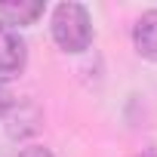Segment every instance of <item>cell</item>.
I'll return each instance as SVG.
<instances>
[{
    "instance_id": "6da1fadb",
    "label": "cell",
    "mask_w": 157,
    "mask_h": 157,
    "mask_svg": "<svg viewBox=\"0 0 157 157\" xmlns=\"http://www.w3.org/2000/svg\"><path fill=\"white\" fill-rule=\"evenodd\" d=\"M52 40L65 52H83L93 43V22L86 6L80 3H59L52 10Z\"/></svg>"
},
{
    "instance_id": "7a4b0ae2",
    "label": "cell",
    "mask_w": 157,
    "mask_h": 157,
    "mask_svg": "<svg viewBox=\"0 0 157 157\" xmlns=\"http://www.w3.org/2000/svg\"><path fill=\"white\" fill-rule=\"evenodd\" d=\"M25 59H28V49H25L22 34L16 28H10L6 22H0V80L16 77L25 68Z\"/></svg>"
},
{
    "instance_id": "3957f363",
    "label": "cell",
    "mask_w": 157,
    "mask_h": 157,
    "mask_svg": "<svg viewBox=\"0 0 157 157\" xmlns=\"http://www.w3.org/2000/svg\"><path fill=\"white\" fill-rule=\"evenodd\" d=\"M132 46L142 59L157 62V10H148L132 25Z\"/></svg>"
},
{
    "instance_id": "277c9868",
    "label": "cell",
    "mask_w": 157,
    "mask_h": 157,
    "mask_svg": "<svg viewBox=\"0 0 157 157\" xmlns=\"http://www.w3.org/2000/svg\"><path fill=\"white\" fill-rule=\"evenodd\" d=\"M43 16V3L40 0H10V3H0V22L13 25H34Z\"/></svg>"
},
{
    "instance_id": "5b68a950",
    "label": "cell",
    "mask_w": 157,
    "mask_h": 157,
    "mask_svg": "<svg viewBox=\"0 0 157 157\" xmlns=\"http://www.w3.org/2000/svg\"><path fill=\"white\" fill-rule=\"evenodd\" d=\"M13 111V93H10V86L0 80V117H6Z\"/></svg>"
},
{
    "instance_id": "8992f818",
    "label": "cell",
    "mask_w": 157,
    "mask_h": 157,
    "mask_svg": "<svg viewBox=\"0 0 157 157\" xmlns=\"http://www.w3.org/2000/svg\"><path fill=\"white\" fill-rule=\"evenodd\" d=\"M19 157H52V154H49L46 148H40V145H31V148H25Z\"/></svg>"
},
{
    "instance_id": "52a82bcc",
    "label": "cell",
    "mask_w": 157,
    "mask_h": 157,
    "mask_svg": "<svg viewBox=\"0 0 157 157\" xmlns=\"http://www.w3.org/2000/svg\"><path fill=\"white\" fill-rule=\"evenodd\" d=\"M132 157H157V145H148V148H142V151L132 154Z\"/></svg>"
}]
</instances>
